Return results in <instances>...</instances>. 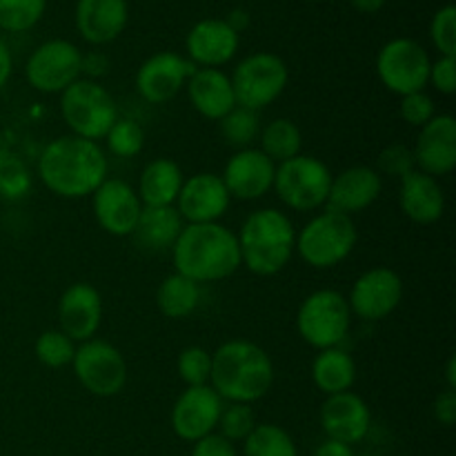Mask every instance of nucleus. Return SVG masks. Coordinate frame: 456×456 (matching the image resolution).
Instances as JSON below:
<instances>
[{
    "label": "nucleus",
    "instance_id": "nucleus-1",
    "mask_svg": "<svg viewBox=\"0 0 456 456\" xmlns=\"http://www.w3.org/2000/svg\"><path fill=\"white\" fill-rule=\"evenodd\" d=\"M107 156L98 142L69 134L58 136L40 151L38 178L61 199L92 196L107 181Z\"/></svg>",
    "mask_w": 456,
    "mask_h": 456
},
{
    "label": "nucleus",
    "instance_id": "nucleus-2",
    "mask_svg": "<svg viewBox=\"0 0 456 456\" xmlns=\"http://www.w3.org/2000/svg\"><path fill=\"white\" fill-rule=\"evenodd\" d=\"M209 386L227 403L252 405L274 386V363L256 343L232 338L212 352Z\"/></svg>",
    "mask_w": 456,
    "mask_h": 456
},
{
    "label": "nucleus",
    "instance_id": "nucleus-3",
    "mask_svg": "<svg viewBox=\"0 0 456 456\" xmlns=\"http://www.w3.org/2000/svg\"><path fill=\"white\" fill-rule=\"evenodd\" d=\"M178 274L194 283L225 281L240 267L239 239L221 223H196L183 227L172 248Z\"/></svg>",
    "mask_w": 456,
    "mask_h": 456
},
{
    "label": "nucleus",
    "instance_id": "nucleus-4",
    "mask_svg": "<svg viewBox=\"0 0 456 456\" xmlns=\"http://www.w3.org/2000/svg\"><path fill=\"white\" fill-rule=\"evenodd\" d=\"M240 265L256 276H274L288 267L297 248V230L288 214L274 208L249 214L236 234Z\"/></svg>",
    "mask_w": 456,
    "mask_h": 456
},
{
    "label": "nucleus",
    "instance_id": "nucleus-5",
    "mask_svg": "<svg viewBox=\"0 0 456 456\" xmlns=\"http://www.w3.org/2000/svg\"><path fill=\"white\" fill-rule=\"evenodd\" d=\"M356 240L359 234L352 216L325 209L303 225L294 252L314 270H330L350 256Z\"/></svg>",
    "mask_w": 456,
    "mask_h": 456
},
{
    "label": "nucleus",
    "instance_id": "nucleus-6",
    "mask_svg": "<svg viewBox=\"0 0 456 456\" xmlns=\"http://www.w3.org/2000/svg\"><path fill=\"white\" fill-rule=\"evenodd\" d=\"M61 114L74 136L98 142L120 118L114 96L98 80L78 78L61 94Z\"/></svg>",
    "mask_w": 456,
    "mask_h": 456
},
{
    "label": "nucleus",
    "instance_id": "nucleus-7",
    "mask_svg": "<svg viewBox=\"0 0 456 456\" xmlns=\"http://www.w3.org/2000/svg\"><path fill=\"white\" fill-rule=\"evenodd\" d=\"M330 185H332V172L328 165L314 156L298 154L276 165L272 190L285 208L294 212H314L328 203Z\"/></svg>",
    "mask_w": 456,
    "mask_h": 456
},
{
    "label": "nucleus",
    "instance_id": "nucleus-8",
    "mask_svg": "<svg viewBox=\"0 0 456 456\" xmlns=\"http://www.w3.org/2000/svg\"><path fill=\"white\" fill-rule=\"evenodd\" d=\"M352 312L347 298L337 289H316L303 298L297 312V330L316 350L338 347L350 334Z\"/></svg>",
    "mask_w": 456,
    "mask_h": 456
},
{
    "label": "nucleus",
    "instance_id": "nucleus-9",
    "mask_svg": "<svg viewBox=\"0 0 456 456\" xmlns=\"http://www.w3.org/2000/svg\"><path fill=\"white\" fill-rule=\"evenodd\" d=\"M236 105L258 111L272 105L285 92L289 69L281 56L272 52H256L245 56L230 76Z\"/></svg>",
    "mask_w": 456,
    "mask_h": 456
},
{
    "label": "nucleus",
    "instance_id": "nucleus-10",
    "mask_svg": "<svg viewBox=\"0 0 456 456\" xmlns=\"http://www.w3.org/2000/svg\"><path fill=\"white\" fill-rule=\"evenodd\" d=\"M430 56L414 38H392L379 49L377 76L387 92L396 96L423 92L430 78Z\"/></svg>",
    "mask_w": 456,
    "mask_h": 456
},
{
    "label": "nucleus",
    "instance_id": "nucleus-11",
    "mask_svg": "<svg viewBox=\"0 0 456 456\" xmlns=\"http://www.w3.org/2000/svg\"><path fill=\"white\" fill-rule=\"evenodd\" d=\"M71 368L80 386L89 395L101 396V399L120 395L127 383V363H125L123 352L101 338H89L80 343L76 347Z\"/></svg>",
    "mask_w": 456,
    "mask_h": 456
},
{
    "label": "nucleus",
    "instance_id": "nucleus-12",
    "mask_svg": "<svg viewBox=\"0 0 456 456\" xmlns=\"http://www.w3.org/2000/svg\"><path fill=\"white\" fill-rule=\"evenodd\" d=\"M83 76V52L69 40L53 38L38 45L25 65V78L36 92L62 94Z\"/></svg>",
    "mask_w": 456,
    "mask_h": 456
},
{
    "label": "nucleus",
    "instance_id": "nucleus-13",
    "mask_svg": "<svg viewBox=\"0 0 456 456\" xmlns=\"http://www.w3.org/2000/svg\"><path fill=\"white\" fill-rule=\"evenodd\" d=\"M403 301V279L390 267H372L354 281L347 305L359 319L377 323L387 319Z\"/></svg>",
    "mask_w": 456,
    "mask_h": 456
},
{
    "label": "nucleus",
    "instance_id": "nucleus-14",
    "mask_svg": "<svg viewBox=\"0 0 456 456\" xmlns=\"http://www.w3.org/2000/svg\"><path fill=\"white\" fill-rule=\"evenodd\" d=\"M196 67L176 52H159L147 58L136 71V92L150 105H165L178 96Z\"/></svg>",
    "mask_w": 456,
    "mask_h": 456
},
{
    "label": "nucleus",
    "instance_id": "nucleus-15",
    "mask_svg": "<svg viewBox=\"0 0 456 456\" xmlns=\"http://www.w3.org/2000/svg\"><path fill=\"white\" fill-rule=\"evenodd\" d=\"M221 410L223 399L212 390V386L185 387L169 414L174 435L187 444H196L203 436L216 432Z\"/></svg>",
    "mask_w": 456,
    "mask_h": 456
},
{
    "label": "nucleus",
    "instance_id": "nucleus-16",
    "mask_svg": "<svg viewBox=\"0 0 456 456\" xmlns=\"http://www.w3.org/2000/svg\"><path fill=\"white\" fill-rule=\"evenodd\" d=\"M94 218L111 236H132L141 218L142 203L136 190L120 178H107L92 194Z\"/></svg>",
    "mask_w": 456,
    "mask_h": 456
},
{
    "label": "nucleus",
    "instance_id": "nucleus-17",
    "mask_svg": "<svg viewBox=\"0 0 456 456\" xmlns=\"http://www.w3.org/2000/svg\"><path fill=\"white\" fill-rule=\"evenodd\" d=\"M230 203L232 196L223 178L212 172H200L183 183L174 208L187 225H196V223H218V218L225 216L230 209Z\"/></svg>",
    "mask_w": 456,
    "mask_h": 456
},
{
    "label": "nucleus",
    "instance_id": "nucleus-18",
    "mask_svg": "<svg viewBox=\"0 0 456 456\" xmlns=\"http://www.w3.org/2000/svg\"><path fill=\"white\" fill-rule=\"evenodd\" d=\"M414 165L432 178L448 176L456 167V120L452 114H436L423 125L414 142Z\"/></svg>",
    "mask_w": 456,
    "mask_h": 456
},
{
    "label": "nucleus",
    "instance_id": "nucleus-19",
    "mask_svg": "<svg viewBox=\"0 0 456 456\" xmlns=\"http://www.w3.org/2000/svg\"><path fill=\"white\" fill-rule=\"evenodd\" d=\"M102 323V297L92 283H71L58 298V325L71 341H89Z\"/></svg>",
    "mask_w": 456,
    "mask_h": 456
},
{
    "label": "nucleus",
    "instance_id": "nucleus-20",
    "mask_svg": "<svg viewBox=\"0 0 456 456\" xmlns=\"http://www.w3.org/2000/svg\"><path fill=\"white\" fill-rule=\"evenodd\" d=\"M240 34H236L225 18H203L185 38L187 61L194 67L221 69L239 52Z\"/></svg>",
    "mask_w": 456,
    "mask_h": 456
},
{
    "label": "nucleus",
    "instance_id": "nucleus-21",
    "mask_svg": "<svg viewBox=\"0 0 456 456\" xmlns=\"http://www.w3.org/2000/svg\"><path fill=\"white\" fill-rule=\"evenodd\" d=\"M276 165L256 147H245L232 154L223 169V183L232 199L258 200L274 185Z\"/></svg>",
    "mask_w": 456,
    "mask_h": 456
},
{
    "label": "nucleus",
    "instance_id": "nucleus-22",
    "mask_svg": "<svg viewBox=\"0 0 456 456\" xmlns=\"http://www.w3.org/2000/svg\"><path fill=\"white\" fill-rule=\"evenodd\" d=\"M321 426L328 439L341 441V444L354 445L368 436L372 426V412L363 396L354 392H341L332 395L321 405Z\"/></svg>",
    "mask_w": 456,
    "mask_h": 456
},
{
    "label": "nucleus",
    "instance_id": "nucleus-23",
    "mask_svg": "<svg viewBox=\"0 0 456 456\" xmlns=\"http://www.w3.org/2000/svg\"><path fill=\"white\" fill-rule=\"evenodd\" d=\"M381 190L383 178L377 169L365 167V165L347 167L341 174H337V176H332L325 209L346 214V216L361 214L370 205L377 203V199L381 196Z\"/></svg>",
    "mask_w": 456,
    "mask_h": 456
},
{
    "label": "nucleus",
    "instance_id": "nucleus-24",
    "mask_svg": "<svg viewBox=\"0 0 456 456\" xmlns=\"http://www.w3.org/2000/svg\"><path fill=\"white\" fill-rule=\"evenodd\" d=\"M127 20V0H76V31L89 45L114 43L125 31Z\"/></svg>",
    "mask_w": 456,
    "mask_h": 456
},
{
    "label": "nucleus",
    "instance_id": "nucleus-25",
    "mask_svg": "<svg viewBox=\"0 0 456 456\" xmlns=\"http://www.w3.org/2000/svg\"><path fill=\"white\" fill-rule=\"evenodd\" d=\"M399 205L401 212L419 225H432L439 221L445 212V194L439 185V178H432L428 174L410 172L401 178L399 187Z\"/></svg>",
    "mask_w": 456,
    "mask_h": 456
},
{
    "label": "nucleus",
    "instance_id": "nucleus-26",
    "mask_svg": "<svg viewBox=\"0 0 456 456\" xmlns=\"http://www.w3.org/2000/svg\"><path fill=\"white\" fill-rule=\"evenodd\" d=\"M185 87L190 102L203 118L221 120L236 107L232 80L223 69L196 67Z\"/></svg>",
    "mask_w": 456,
    "mask_h": 456
},
{
    "label": "nucleus",
    "instance_id": "nucleus-27",
    "mask_svg": "<svg viewBox=\"0 0 456 456\" xmlns=\"http://www.w3.org/2000/svg\"><path fill=\"white\" fill-rule=\"evenodd\" d=\"M185 183L178 163L172 159H154L142 167L138 178V199L142 208H167L176 203Z\"/></svg>",
    "mask_w": 456,
    "mask_h": 456
},
{
    "label": "nucleus",
    "instance_id": "nucleus-28",
    "mask_svg": "<svg viewBox=\"0 0 456 456\" xmlns=\"http://www.w3.org/2000/svg\"><path fill=\"white\" fill-rule=\"evenodd\" d=\"M185 221L174 205L167 208H142L141 218L134 230V239L145 252H167L181 236Z\"/></svg>",
    "mask_w": 456,
    "mask_h": 456
},
{
    "label": "nucleus",
    "instance_id": "nucleus-29",
    "mask_svg": "<svg viewBox=\"0 0 456 456\" xmlns=\"http://www.w3.org/2000/svg\"><path fill=\"white\" fill-rule=\"evenodd\" d=\"M312 381L328 396L350 392L356 381V363L350 352L341 347L319 350L312 361Z\"/></svg>",
    "mask_w": 456,
    "mask_h": 456
},
{
    "label": "nucleus",
    "instance_id": "nucleus-30",
    "mask_svg": "<svg viewBox=\"0 0 456 456\" xmlns=\"http://www.w3.org/2000/svg\"><path fill=\"white\" fill-rule=\"evenodd\" d=\"M200 303V285L187 276L174 274L165 276L163 283L156 289V305L165 319L183 321L196 312Z\"/></svg>",
    "mask_w": 456,
    "mask_h": 456
},
{
    "label": "nucleus",
    "instance_id": "nucleus-31",
    "mask_svg": "<svg viewBox=\"0 0 456 456\" xmlns=\"http://www.w3.org/2000/svg\"><path fill=\"white\" fill-rule=\"evenodd\" d=\"M261 147L258 150L267 156L274 165L285 163L301 154L303 136L297 123L289 118H274L261 129Z\"/></svg>",
    "mask_w": 456,
    "mask_h": 456
},
{
    "label": "nucleus",
    "instance_id": "nucleus-32",
    "mask_svg": "<svg viewBox=\"0 0 456 456\" xmlns=\"http://www.w3.org/2000/svg\"><path fill=\"white\" fill-rule=\"evenodd\" d=\"M243 456H298V450L288 430L276 423H256L243 441Z\"/></svg>",
    "mask_w": 456,
    "mask_h": 456
},
{
    "label": "nucleus",
    "instance_id": "nucleus-33",
    "mask_svg": "<svg viewBox=\"0 0 456 456\" xmlns=\"http://www.w3.org/2000/svg\"><path fill=\"white\" fill-rule=\"evenodd\" d=\"M47 0H0V29L9 34L29 31L43 20Z\"/></svg>",
    "mask_w": 456,
    "mask_h": 456
},
{
    "label": "nucleus",
    "instance_id": "nucleus-34",
    "mask_svg": "<svg viewBox=\"0 0 456 456\" xmlns=\"http://www.w3.org/2000/svg\"><path fill=\"white\" fill-rule=\"evenodd\" d=\"M218 127H221L223 138H225L230 145L245 150V147H252V142L256 141L258 134H261V123H258V114L252 110H245V107L236 105L234 110L227 116H223L218 120Z\"/></svg>",
    "mask_w": 456,
    "mask_h": 456
},
{
    "label": "nucleus",
    "instance_id": "nucleus-35",
    "mask_svg": "<svg viewBox=\"0 0 456 456\" xmlns=\"http://www.w3.org/2000/svg\"><path fill=\"white\" fill-rule=\"evenodd\" d=\"M36 359L45 365V368H65L71 365L76 354V346L65 332L61 330H47L36 338Z\"/></svg>",
    "mask_w": 456,
    "mask_h": 456
},
{
    "label": "nucleus",
    "instance_id": "nucleus-36",
    "mask_svg": "<svg viewBox=\"0 0 456 456\" xmlns=\"http://www.w3.org/2000/svg\"><path fill=\"white\" fill-rule=\"evenodd\" d=\"M107 147L118 159H134L145 147V132L132 118H118L105 136Z\"/></svg>",
    "mask_w": 456,
    "mask_h": 456
},
{
    "label": "nucleus",
    "instance_id": "nucleus-37",
    "mask_svg": "<svg viewBox=\"0 0 456 456\" xmlns=\"http://www.w3.org/2000/svg\"><path fill=\"white\" fill-rule=\"evenodd\" d=\"M256 428V414H254L252 405L245 403H227L223 405L221 417H218V435L225 436L232 444L245 441L252 430Z\"/></svg>",
    "mask_w": 456,
    "mask_h": 456
},
{
    "label": "nucleus",
    "instance_id": "nucleus-38",
    "mask_svg": "<svg viewBox=\"0 0 456 456\" xmlns=\"http://www.w3.org/2000/svg\"><path fill=\"white\" fill-rule=\"evenodd\" d=\"M178 377L183 379L187 387L209 386V374H212V352L200 346H190L178 354Z\"/></svg>",
    "mask_w": 456,
    "mask_h": 456
},
{
    "label": "nucleus",
    "instance_id": "nucleus-39",
    "mask_svg": "<svg viewBox=\"0 0 456 456\" xmlns=\"http://www.w3.org/2000/svg\"><path fill=\"white\" fill-rule=\"evenodd\" d=\"M430 40L441 56H456V9L445 4L432 16Z\"/></svg>",
    "mask_w": 456,
    "mask_h": 456
},
{
    "label": "nucleus",
    "instance_id": "nucleus-40",
    "mask_svg": "<svg viewBox=\"0 0 456 456\" xmlns=\"http://www.w3.org/2000/svg\"><path fill=\"white\" fill-rule=\"evenodd\" d=\"M399 114L405 123L421 129L423 125H428L436 116L435 101H432L426 92L408 94V96H401Z\"/></svg>",
    "mask_w": 456,
    "mask_h": 456
},
{
    "label": "nucleus",
    "instance_id": "nucleus-41",
    "mask_svg": "<svg viewBox=\"0 0 456 456\" xmlns=\"http://www.w3.org/2000/svg\"><path fill=\"white\" fill-rule=\"evenodd\" d=\"M414 154L405 145H390L379 154V174H386L392 178H403L410 172H414Z\"/></svg>",
    "mask_w": 456,
    "mask_h": 456
},
{
    "label": "nucleus",
    "instance_id": "nucleus-42",
    "mask_svg": "<svg viewBox=\"0 0 456 456\" xmlns=\"http://www.w3.org/2000/svg\"><path fill=\"white\" fill-rule=\"evenodd\" d=\"M31 187V178L27 174V169L22 167L18 160H7V163L0 167V191L9 196V199H18V196H25Z\"/></svg>",
    "mask_w": 456,
    "mask_h": 456
},
{
    "label": "nucleus",
    "instance_id": "nucleus-43",
    "mask_svg": "<svg viewBox=\"0 0 456 456\" xmlns=\"http://www.w3.org/2000/svg\"><path fill=\"white\" fill-rule=\"evenodd\" d=\"M432 87L444 96H452L456 92V56H439L430 65V78Z\"/></svg>",
    "mask_w": 456,
    "mask_h": 456
},
{
    "label": "nucleus",
    "instance_id": "nucleus-44",
    "mask_svg": "<svg viewBox=\"0 0 456 456\" xmlns=\"http://www.w3.org/2000/svg\"><path fill=\"white\" fill-rule=\"evenodd\" d=\"M191 456H239V452H236L232 441L212 432V435L196 441L194 448H191Z\"/></svg>",
    "mask_w": 456,
    "mask_h": 456
},
{
    "label": "nucleus",
    "instance_id": "nucleus-45",
    "mask_svg": "<svg viewBox=\"0 0 456 456\" xmlns=\"http://www.w3.org/2000/svg\"><path fill=\"white\" fill-rule=\"evenodd\" d=\"M435 419L445 428H452L456 423V390H444L435 399L432 405Z\"/></svg>",
    "mask_w": 456,
    "mask_h": 456
},
{
    "label": "nucleus",
    "instance_id": "nucleus-46",
    "mask_svg": "<svg viewBox=\"0 0 456 456\" xmlns=\"http://www.w3.org/2000/svg\"><path fill=\"white\" fill-rule=\"evenodd\" d=\"M83 74L89 80H96L101 76L110 74V58L102 52H87L83 53Z\"/></svg>",
    "mask_w": 456,
    "mask_h": 456
},
{
    "label": "nucleus",
    "instance_id": "nucleus-47",
    "mask_svg": "<svg viewBox=\"0 0 456 456\" xmlns=\"http://www.w3.org/2000/svg\"><path fill=\"white\" fill-rule=\"evenodd\" d=\"M314 456H356L352 445L341 444V441H334V439H325L323 444L316 448Z\"/></svg>",
    "mask_w": 456,
    "mask_h": 456
},
{
    "label": "nucleus",
    "instance_id": "nucleus-48",
    "mask_svg": "<svg viewBox=\"0 0 456 456\" xmlns=\"http://www.w3.org/2000/svg\"><path fill=\"white\" fill-rule=\"evenodd\" d=\"M12 69H13L12 52H9L7 45L0 40V92H3L4 85L9 83V78H12Z\"/></svg>",
    "mask_w": 456,
    "mask_h": 456
},
{
    "label": "nucleus",
    "instance_id": "nucleus-49",
    "mask_svg": "<svg viewBox=\"0 0 456 456\" xmlns=\"http://www.w3.org/2000/svg\"><path fill=\"white\" fill-rule=\"evenodd\" d=\"M225 22L236 31V34H240V31L249 27V13L243 12V9H234V12H230V16L225 18Z\"/></svg>",
    "mask_w": 456,
    "mask_h": 456
},
{
    "label": "nucleus",
    "instance_id": "nucleus-50",
    "mask_svg": "<svg viewBox=\"0 0 456 456\" xmlns=\"http://www.w3.org/2000/svg\"><path fill=\"white\" fill-rule=\"evenodd\" d=\"M350 4L359 13H377V12H381L383 4H386V0H350Z\"/></svg>",
    "mask_w": 456,
    "mask_h": 456
},
{
    "label": "nucleus",
    "instance_id": "nucleus-51",
    "mask_svg": "<svg viewBox=\"0 0 456 456\" xmlns=\"http://www.w3.org/2000/svg\"><path fill=\"white\" fill-rule=\"evenodd\" d=\"M445 379H448V390H456V359L450 356L445 365Z\"/></svg>",
    "mask_w": 456,
    "mask_h": 456
},
{
    "label": "nucleus",
    "instance_id": "nucleus-52",
    "mask_svg": "<svg viewBox=\"0 0 456 456\" xmlns=\"http://www.w3.org/2000/svg\"><path fill=\"white\" fill-rule=\"evenodd\" d=\"M312 3H321V0H312Z\"/></svg>",
    "mask_w": 456,
    "mask_h": 456
},
{
    "label": "nucleus",
    "instance_id": "nucleus-53",
    "mask_svg": "<svg viewBox=\"0 0 456 456\" xmlns=\"http://www.w3.org/2000/svg\"><path fill=\"white\" fill-rule=\"evenodd\" d=\"M365 456H368V454H365Z\"/></svg>",
    "mask_w": 456,
    "mask_h": 456
}]
</instances>
